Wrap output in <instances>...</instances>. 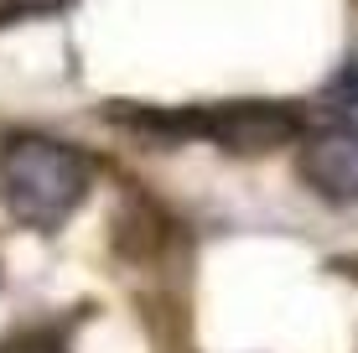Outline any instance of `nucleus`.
Masks as SVG:
<instances>
[{"label":"nucleus","mask_w":358,"mask_h":353,"mask_svg":"<svg viewBox=\"0 0 358 353\" xmlns=\"http://www.w3.org/2000/svg\"><path fill=\"white\" fill-rule=\"evenodd\" d=\"M73 0H0V27H21V21H42L68 10Z\"/></svg>","instance_id":"4"},{"label":"nucleus","mask_w":358,"mask_h":353,"mask_svg":"<svg viewBox=\"0 0 358 353\" xmlns=\"http://www.w3.org/2000/svg\"><path fill=\"white\" fill-rule=\"evenodd\" d=\"M94 187V156L73 141L42 136V130H16L0 145V198L16 224L52 234L63 229L73 208Z\"/></svg>","instance_id":"1"},{"label":"nucleus","mask_w":358,"mask_h":353,"mask_svg":"<svg viewBox=\"0 0 358 353\" xmlns=\"http://www.w3.org/2000/svg\"><path fill=\"white\" fill-rule=\"evenodd\" d=\"M322 99H327V104H338V109H358V57H348V63H343V68L327 78Z\"/></svg>","instance_id":"5"},{"label":"nucleus","mask_w":358,"mask_h":353,"mask_svg":"<svg viewBox=\"0 0 358 353\" xmlns=\"http://www.w3.org/2000/svg\"><path fill=\"white\" fill-rule=\"evenodd\" d=\"M203 115V141L224 145L234 156H270L301 136V109L286 99H224V104H197Z\"/></svg>","instance_id":"2"},{"label":"nucleus","mask_w":358,"mask_h":353,"mask_svg":"<svg viewBox=\"0 0 358 353\" xmlns=\"http://www.w3.org/2000/svg\"><path fill=\"white\" fill-rule=\"evenodd\" d=\"M301 177L322 198L348 203L358 198V120H322L301 125Z\"/></svg>","instance_id":"3"},{"label":"nucleus","mask_w":358,"mask_h":353,"mask_svg":"<svg viewBox=\"0 0 358 353\" xmlns=\"http://www.w3.org/2000/svg\"><path fill=\"white\" fill-rule=\"evenodd\" d=\"M0 353H68V348H63V338H52V333H42V327H31V333L6 338V343H0Z\"/></svg>","instance_id":"6"}]
</instances>
